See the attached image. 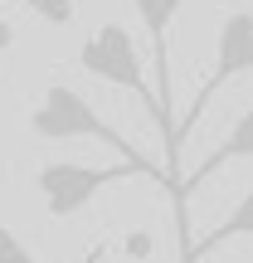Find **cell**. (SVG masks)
Instances as JSON below:
<instances>
[{"instance_id": "8992f818", "label": "cell", "mask_w": 253, "mask_h": 263, "mask_svg": "<svg viewBox=\"0 0 253 263\" xmlns=\"http://www.w3.org/2000/svg\"><path fill=\"white\" fill-rule=\"evenodd\" d=\"M248 229H253V200H248V190H244V200L234 205V215H229L224 224L215 229V234H205V239H190V254L180 258V263H200L205 254H215L219 244H229V239H248Z\"/></svg>"}, {"instance_id": "7a4b0ae2", "label": "cell", "mask_w": 253, "mask_h": 263, "mask_svg": "<svg viewBox=\"0 0 253 263\" xmlns=\"http://www.w3.org/2000/svg\"><path fill=\"white\" fill-rule=\"evenodd\" d=\"M248 64H253V15H248V5H239V10H229L224 15V25H219V49H215V73L200 83V93H195V103H190V112L176 122V156H180V141H185V132L205 117V107L215 103V93L224 83H234V78H248ZM170 171H176V161H170ZM176 185V180H170Z\"/></svg>"}, {"instance_id": "30bf717a", "label": "cell", "mask_w": 253, "mask_h": 263, "mask_svg": "<svg viewBox=\"0 0 253 263\" xmlns=\"http://www.w3.org/2000/svg\"><path fill=\"white\" fill-rule=\"evenodd\" d=\"M15 39H20V34H15V25H10V20H0V59L15 49Z\"/></svg>"}, {"instance_id": "3957f363", "label": "cell", "mask_w": 253, "mask_h": 263, "mask_svg": "<svg viewBox=\"0 0 253 263\" xmlns=\"http://www.w3.org/2000/svg\"><path fill=\"white\" fill-rule=\"evenodd\" d=\"M141 176L137 166H78V161H44V166L34 171V185L39 195H44L49 215L54 219H73L78 210H88L98 195H103L107 185H117V180H131Z\"/></svg>"}, {"instance_id": "9c48e42d", "label": "cell", "mask_w": 253, "mask_h": 263, "mask_svg": "<svg viewBox=\"0 0 253 263\" xmlns=\"http://www.w3.org/2000/svg\"><path fill=\"white\" fill-rule=\"evenodd\" d=\"M127 254H131V258H146V254H151V234H146V229L127 234Z\"/></svg>"}, {"instance_id": "ba28073f", "label": "cell", "mask_w": 253, "mask_h": 263, "mask_svg": "<svg viewBox=\"0 0 253 263\" xmlns=\"http://www.w3.org/2000/svg\"><path fill=\"white\" fill-rule=\"evenodd\" d=\"M0 263H44V258H34L25 244H20V234H15V229H5V224H0Z\"/></svg>"}, {"instance_id": "277c9868", "label": "cell", "mask_w": 253, "mask_h": 263, "mask_svg": "<svg viewBox=\"0 0 253 263\" xmlns=\"http://www.w3.org/2000/svg\"><path fill=\"white\" fill-rule=\"evenodd\" d=\"M78 68L93 78H103V83L112 88H127V93H137L141 103L151 107V117L161 122V107H156V93L146 88V73H141V59H137V44H131V34L122 25H103L98 34L83 39V49H78Z\"/></svg>"}, {"instance_id": "5b68a950", "label": "cell", "mask_w": 253, "mask_h": 263, "mask_svg": "<svg viewBox=\"0 0 253 263\" xmlns=\"http://www.w3.org/2000/svg\"><path fill=\"white\" fill-rule=\"evenodd\" d=\"M248 151H253V112H248V103L239 107V117H234V127H229V137H224V146L215 151V156H205L190 176H180L176 185H170V195H176V210L185 205V195L195 185H205V176H215L219 166H229V161H248Z\"/></svg>"}, {"instance_id": "8fae6325", "label": "cell", "mask_w": 253, "mask_h": 263, "mask_svg": "<svg viewBox=\"0 0 253 263\" xmlns=\"http://www.w3.org/2000/svg\"><path fill=\"white\" fill-rule=\"evenodd\" d=\"M93 263H103V254H93Z\"/></svg>"}, {"instance_id": "7c38bea8", "label": "cell", "mask_w": 253, "mask_h": 263, "mask_svg": "<svg viewBox=\"0 0 253 263\" xmlns=\"http://www.w3.org/2000/svg\"><path fill=\"white\" fill-rule=\"evenodd\" d=\"M88 263H93V254H88Z\"/></svg>"}, {"instance_id": "6da1fadb", "label": "cell", "mask_w": 253, "mask_h": 263, "mask_svg": "<svg viewBox=\"0 0 253 263\" xmlns=\"http://www.w3.org/2000/svg\"><path fill=\"white\" fill-rule=\"evenodd\" d=\"M29 132H34L39 141H103V146H112L127 166H137L141 176H151V180H161V185H166V171L151 166V161L131 146L122 132H112L103 117H98V107L88 103L78 88H68V83L44 88V98H39L34 112H29Z\"/></svg>"}, {"instance_id": "52a82bcc", "label": "cell", "mask_w": 253, "mask_h": 263, "mask_svg": "<svg viewBox=\"0 0 253 263\" xmlns=\"http://www.w3.org/2000/svg\"><path fill=\"white\" fill-rule=\"evenodd\" d=\"M29 15H39L44 25H73L78 15V0H20Z\"/></svg>"}]
</instances>
